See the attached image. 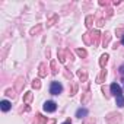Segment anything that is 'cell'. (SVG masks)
<instances>
[{
	"mask_svg": "<svg viewBox=\"0 0 124 124\" xmlns=\"http://www.w3.org/2000/svg\"><path fill=\"white\" fill-rule=\"evenodd\" d=\"M61 91H63L61 83H58V82H53L51 83V86H50V93L51 95H58V93H61Z\"/></svg>",
	"mask_w": 124,
	"mask_h": 124,
	"instance_id": "cell-1",
	"label": "cell"
},
{
	"mask_svg": "<svg viewBox=\"0 0 124 124\" xmlns=\"http://www.w3.org/2000/svg\"><path fill=\"white\" fill-rule=\"evenodd\" d=\"M42 108H44V111H47V112H54V111L57 109V104H55L54 101H45Z\"/></svg>",
	"mask_w": 124,
	"mask_h": 124,
	"instance_id": "cell-2",
	"label": "cell"
},
{
	"mask_svg": "<svg viewBox=\"0 0 124 124\" xmlns=\"http://www.w3.org/2000/svg\"><path fill=\"white\" fill-rule=\"evenodd\" d=\"M88 35L92 38V44H93V45H98V44H99V37H101L99 31H93V32H91V34H88Z\"/></svg>",
	"mask_w": 124,
	"mask_h": 124,
	"instance_id": "cell-3",
	"label": "cell"
},
{
	"mask_svg": "<svg viewBox=\"0 0 124 124\" xmlns=\"http://www.w3.org/2000/svg\"><path fill=\"white\" fill-rule=\"evenodd\" d=\"M120 114H109L108 117H107V121L109 123V124H117L118 121H120Z\"/></svg>",
	"mask_w": 124,
	"mask_h": 124,
	"instance_id": "cell-4",
	"label": "cell"
},
{
	"mask_svg": "<svg viewBox=\"0 0 124 124\" xmlns=\"http://www.w3.org/2000/svg\"><path fill=\"white\" fill-rule=\"evenodd\" d=\"M111 92H112V95H115V96H120V95H123L121 92V88H120V85H117V83H112L111 85Z\"/></svg>",
	"mask_w": 124,
	"mask_h": 124,
	"instance_id": "cell-5",
	"label": "cell"
},
{
	"mask_svg": "<svg viewBox=\"0 0 124 124\" xmlns=\"http://www.w3.org/2000/svg\"><path fill=\"white\" fill-rule=\"evenodd\" d=\"M45 123H47V118H45V117H42L41 114H38V115L35 117L34 124H45Z\"/></svg>",
	"mask_w": 124,
	"mask_h": 124,
	"instance_id": "cell-6",
	"label": "cell"
},
{
	"mask_svg": "<svg viewBox=\"0 0 124 124\" xmlns=\"http://www.w3.org/2000/svg\"><path fill=\"white\" fill-rule=\"evenodd\" d=\"M47 70H48L47 66L42 63V64L39 66V78H45V76H47Z\"/></svg>",
	"mask_w": 124,
	"mask_h": 124,
	"instance_id": "cell-7",
	"label": "cell"
},
{
	"mask_svg": "<svg viewBox=\"0 0 124 124\" xmlns=\"http://www.w3.org/2000/svg\"><path fill=\"white\" fill-rule=\"evenodd\" d=\"M85 115H88V109H86V108H79V109L76 111V117L82 118V117H85Z\"/></svg>",
	"mask_w": 124,
	"mask_h": 124,
	"instance_id": "cell-8",
	"label": "cell"
},
{
	"mask_svg": "<svg viewBox=\"0 0 124 124\" xmlns=\"http://www.w3.org/2000/svg\"><path fill=\"white\" fill-rule=\"evenodd\" d=\"M32 96H34L32 92H26V93L23 95V102H25V104H29V102L32 101Z\"/></svg>",
	"mask_w": 124,
	"mask_h": 124,
	"instance_id": "cell-9",
	"label": "cell"
},
{
	"mask_svg": "<svg viewBox=\"0 0 124 124\" xmlns=\"http://www.w3.org/2000/svg\"><path fill=\"white\" fill-rule=\"evenodd\" d=\"M107 61H108V54H102V55H101V60H99V66L104 67V66L107 64Z\"/></svg>",
	"mask_w": 124,
	"mask_h": 124,
	"instance_id": "cell-10",
	"label": "cell"
},
{
	"mask_svg": "<svg viewBox=\"0 0 124 124\" xmlns=\"http://www.w3.org/2000/svg\"><path fill=\"white\" fill-rule=\"evenodd\" d=\"M0 105H2V109H3L5 112L10 109V102H9V101H2V104H0Z\"/></svg>",
	"mask_w": 124,
	"mask_h": 124,
	"instance_id": "cell-11",
	"label": "cell"
},
{
	"mask_svg": "<svg viewBox=\"0 0 124 124\" xmlns=\"http://www.w3.org/2000/svg\"><path fill=\"white\" fill-rule=\"evenodd\" d=\"M55 21H58V16H57V15H53V16L47 21V25H48V26H51V25H54V22H55Z\"/></svg>",
	"mask_w": 124,
	"mask_h": 124,
	"instance_id": "cell-12",
	"label": "cell"
},
{
	"mask_svg": "<svg viewBox=\"0 0 124 124\" xmlns=\"http://www.w3.org/2000/svg\"><path fill=\"white\" fill-rule=\"evenodd\" d=\"M105 76H107V72H105V70H102V72H101V75L98 76V79H96V82H98V83H102V80L105 79Z\"/></svg>",
	"mask_w": 124,
	"mask_h": 124,
	"instance_id": "cell-13",
	"label": "cell"
},
{
	"mask_svg": "<svg viewBox=\"0 0 124 124\" xmlns=\"http://www.w3.org/2000/svg\"><path fill=\"white\" fill-rule=\"evenodd\" d=\"M117 105H118V107H124V96H123V95L117 96Z\"/></svg>",
	"mask_w": 124,
	"mask_h": 124,
	"instance_id": "cell-14",
	"label": "cell"
},
{
	"mask_svg": "<svg viewBox=\"0 0 124 124\" xmlns=\"http://www.w3.org/2000/svg\"><path fill=\"white\" fill-rule=\"evenodd\" d=\"M76 53H78V54H79L80 57H86V55H88L86 50H83V48H78V50H76Z\"/></svg>",
	"mask_w": 124,
	"mask_h": 124,
	"instance_id": "cell-15",
	"label": "cell"
},
{
	"mask_svg": "<svg viewBox=\"0 0 124 124\" xmlns=\"http://www.w3.org/2000/svg\"><path fill=\"white\" fill-rule=\"evenodd\" d=\"M32 88H35V89H39V88H41V82H39V79H34V82H32Z\"/></svg>",
	"mask_w": 124,
	"mask_h": 124,
	"instance_id": "cell-16",
	"label": "cell"
},
{
	"mask_svg": "<svg viewBox=\"0 0 124 124\" xmlns=\"http://www.w3.org/2000/svg\"><path fill=\"white\" fill-rule=\"evenodd\" d=\"M92 22H93V16L91 15V16H88V18H86V26H88V28H91V26H92Z\"/></svg>",
	"mask_w": 124,
	"mask_h": 124,
	"instance_id": "cell-17",
	"label": "cell"
},
{
	"mask_svg": "<svg viewBox=\"0 0 124 124\" xmlns=\"http://www.w3.org/2000/svg\"><path fill=\"white\" fill-rule=\"evenodd\" d=\"M78 76L82 79V80H86V78H88V75H86V72H82V70H79L78 72Z\"/></svg>",
	"mask_w": 124,
	"mask_h": 124,
	"instance_id": "cell-18",
	"label": "cell"
},
{
	"mask_svg": "<svg viewBox=\"0 0 124 124\" xmlns=\"http://www.w3.org/2000/svg\"><path fill=\"white\" fill-rule=\"evenodd\" d=\"M41 28H42L41 25H38L37 28H32V29H31V35H35V34H38V32L41 31Z\"/></svg>",
	"mask_w": 124,
	"mask_h": 124,
	"instance_id": "cell-19",
	"label": "cell"
},
{
	"mask_svg": "<svg viewBox=\"0 0 124 124\" xmlns=\"http://www.w3.org/2000/svg\"><path fill=\"white\" fill-rule=\"evenodd\" d=\"M51 69H53V73L55 75V73H57V66H55V61H54V60L51 61Z\"/></svg>",
	"mask_w": 124,
	"mask_h": 124,
	"instance_id": "cell-20",
	"label": "cell"
},
{
	"mask_svg": "<svg viewBox=\"0 0 124 124\" xmlns=\"http://www.w3.org/2000/svg\"><path fill=\"white\" fill-rule=\"evenodd\" d=\"M83 124H95V120H93V117H92V118H88V120H85V121H83Z\"/></svg>",
	"mask_w": 124,
	"mask_h": 124,
	"instance_id": "cell-21",
	"label": "cell"
},
{
	"mask_svg": "<svg viewBox=\"0 0 124 124\" xmlns=\"http://www.w3.org/2000/svg\"><path fill=\"white\" fill-rule=\"evenodd\" d=\"M109 42V34H105V37H104V44H108Z\"/></svg>",
	"mask_w": 124,
	"mask_h": 124,
	"instance_id": "cell-22",
	"label": "cell"
},
{
	"mask_svg": "<svg viewBox=\"0 0 124 124\" xmlns=\"http://www.w3.org/2000/svg\"><path fill=\"white\" fill-rule=\"evenodd\" d=\"M120 73H121V75H124V64L120 67Z\"/></svg>",
	"mask_w": 124,
	"mask_h": 124,
	"instance_id": "cell-23",
	"label": "cell"
},
{
	"mask_svg": "<svg viewBox=\"0 0 124 124\" xmlns=\"http://www.w3.org/2000/svg\"><path fill=\"white\" fill-rule=\"evenodd\" d=\"M102 25H104V21H102V19H101V21H98V26H102Z\"/></svg>",
	"mask_w": 124,
	"mask_h": 124,
	"instance_id": "cell-24",
	"label": "cell"
},
{
	"mask_svg": "<svg viewBox=\"0 0 124 124\" xmlns=\"http://www.w3.org/2000/svg\"><path fill=\"white\" fill-rule=\"evenodd\" d=\"M63 124H72V121H70V120H67V121H64Z\"/></svg>",
	"mask_w": 124,
	"mask_h": 124,
	"instance_id": "cell-25",
	"label": "cell"
},
{
	"mask_svg": "<svg viewBox=\"0 0 124 124\" xmlns=\"http://www.w3.org/2000/svg\"><path fill=\"white\" fill-rule=\"evenodd\" d=\"M121 44L124 45V35H123V38H121Z\"/></svg>",
	"mask_w": 124,
	"mask_h": 124,
	"instance_id": "cell-26",
	"label": "cell"
},
{
	"mask_svg": "<svg viewBox=\"0 0 124 124\" xmlns=\"http://www.w3.org/2000/svg\"><path fill=\"white\" fill-rule=\"evenodd\" d=\"M121 82H123V88H124V79H123V80H121Z\"/></svg>",
	"mask_w": 124,
	"mask_h": 124,
	"instance_id": "cell-27",
	"label": "cell"
}]
</instances>
